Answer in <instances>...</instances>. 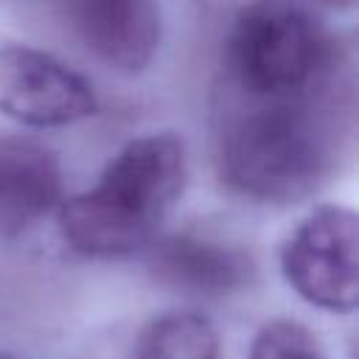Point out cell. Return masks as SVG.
Wrapping results in <instances>:
<instances>
[{
	"label": "cell",
	"instance_id": "1",
	"mask_svg": "<svg viewBox=\"0 0 359 359\" xmlns=\"http://www.w3.org/2000/svg\"><path fill=\"white\" fill-rule=\"evenodd\" d=\"M185 182V146L171 132L129 140L101 180L62 202L65 241L93 258H121L146 247Z\"/></svg>",
	"mask_w": 359,
	"mask_h": 359
},
{
	"label": "cell",
	"instance_id": "2",
	"mask_svg": "<svg viewBox=\"0 0 359 359\" xmlns=\"http://www.w3.org/2000/svg\"><path fill=\"white\" fill-rule=\"evenodd\" d=\"M219 135V174L255 202H297L331 168V135L306 98H247Z\"/></svg>",
	"mask_w": 359,
	"mask_h": 359
},
{
	"label": "cell",
	"instance_id": "3",
	"mask_svg": "<svg viewBox=\"0 0 359 359\" xmlns=\"http://www.w3.org/2000/svg\"><path fill=\"white\" fill-rule=\"evenodd\" d=\"M331 45L294 0L247 3L227 39V65L247 98H306L328 70Z\"/></svg>",
	"mask_w": 359,
	"mask_h": 359
},
{
	"label": "cell",
	"instance_id": "4",
	"mask_svg": "<svg viewBox=\"0 0 359 359\" xmlns=\"http://www.w3.org/2000/svg\"><path fill=\"white\" fill-rule=\"evenodd\" d=\"M286 283L311 306L353 311L359 303V219L342 205L309 213L280 250Z\"/></svg>",
	"mask_w": 359,
	"mask_h": 359
},
{
	"label": "cell",
	"instance_id": "5",
	"mask_svg": "<svg viewBox=\"0 0 359 359\" xmlns=\"http://www.w3.org/2000/svg\"><path fill=\"white\" fill-rule=\"evenodd\" d=\"M93 87L28 45L0 48V112L25 126H67L95 112Z\"/></svg>",
	"mask_w": 359,
	"mask_h": 359
},
{
	"label": "cell",
	"instance_id": "6",
	"mask_svg": "<svg viewBox=\"0 0 359 359\" xmlns=\"http://www.w3.org/2000/svg\"><path fill=\"white\" fill-rule=\"evenodd\" d=\"M73 31L84 48L118 73H140L160 48L157 0H67Z\"/></svg>",
	"mask_w": 359,
	"mask_h": 359
},
{
	"label": "cell",
	"instance_id": "7",
	"mask_svg": "<svg viewBox=\"0 0 359 359\" xmlns=\"http://www.w3.org/2000/svg\"><path fill=\"white\" fill-rule=\"evenodd\" d=\"M62 196L56 157L25 137L0 135V236L34 227Z\"/></svg>",
	"mask_w": 359,
	"mask_h": 359
},
{
	"label": "cell",
	"instance_id": "8",
	"mask_svg": "<svg viewBox=\"0 0 359 359\" xmlns=\"http://www.w3.org/2000/svg\"><path fill=\"white\" fill-rule=\"evenodd\" d=\"M151 272L165 286L194 294H227L250 283L247 252L194 233L168 236L151 250Z\"/></svg>",
	"mask_w": 359,
	"mask_h": 359
},
{
	"label": "cell",
	"instance_id": "9",
	"mask_svg": "<svg viewBox=\"0 0 359 359\" xmlns=\"http://www.w3.org/2000/svg\"><path fill=\"white\" fill-rule=\"evenodd\" d=\"M135 359H219V339L205 317L171 311L146 325Z\"/></svg>",
	"mask_w": 359,
	"mask_h": 359
},
{
	"label": "cell",
	"instance_id": "10",
	"mask_svg": "<svg viewBox=\"0 0 359 359\" xmlns=\"http://www.w3.org/2000/svg\"><path fill=\"white\" fill-rule=\"evenodd\" d=\"M250 359H325V353L306 325L294 320H272L255 334Z\"/></svg>",
	"mask_w": 359,
	"mask_h": 359
},
{
	"label": "cell",
	"instance_id": "11",
	"mask_svg": "<svg viewBox=\"0 0 359 359\" xmlns=\"http://www.w3.org/2000/svg\"><path fill=\"white\" fill-rule=\"evenodd\" d=\"M309 3H317L325 8H351L353 6V0H309Z\"/></svg>",
	"mask_w": 359,
	"mask_h": 359
},
{
	"label": "cell",
	"instance_id": "12",
	"mask_svg": "<svg viewBox=\"0 0 359 359\" xmlns=\"http://www.w3.org/2000/svg\"><path fill=\"white\" fill-rule=\"evenodd\" d=\"M0 359H8V356H0Z\"/></svg>",
	"mask_w": 359,
	"mask_h": 359
}]
</instances>
